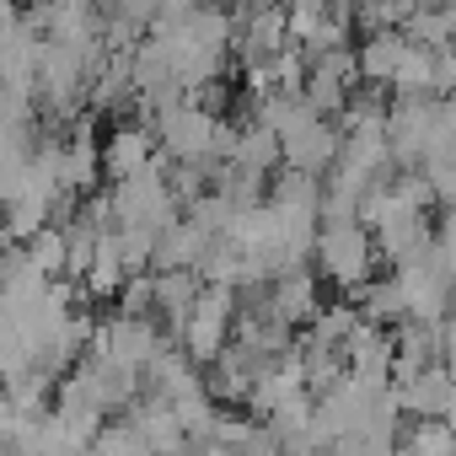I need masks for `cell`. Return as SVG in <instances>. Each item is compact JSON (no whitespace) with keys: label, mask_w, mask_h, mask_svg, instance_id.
Listing matches in <instances>:
<instances>
[{"label":"cell","mask_w":456,"mask_h":456,"mask_svg":"<svg viewBox=\"0 0 456 456\" xmlns=\"http://www.w3.org/2000/svg\"><path fill=\"white\" fill-rule=\"evenodd\" d=\"M151 290H156V312L167 317V338H172L177 322H183V312L193 306L199 274L193 269H151Z\"/></svg>","instance_id":"obj_11"},{"label":"cell","mask_w":456,"mask_h":456,"mask_svg":"<svg viewBox=\"0 0 456 456\" xmlns=\"http://www.w3.org/2000/svg\"><path fill=\"white\" fill-rule=\"evenodd\" d=\"M113 237H118V258L124 269H151V248H156V232L151 225H113Z\"/></svg>","instance_id":"obj_20"},{"label":"cell","mask_w":456,"mask_h":456,"mask_svg":"<svg viewBox=\"0 0 456 456\" xmlns=\"http://www.w3.org/2000/svg\"><path fill=\"white\" fill-rule=\"evenodd\" d=\"M215 118H220V113H209V108H199V102L183 97V102H172V108H156L151 134H156V145H161L172 161H199V156H209Z\"/></svg>","instance_id":"obj_2"},{"label":"cell","mask_w":456,"mask_h":456,"mask_svg":"<svg viewBox=\"0 0 456 456\" xmlns=\"http://www.w3.org/2000/svg\"><path fill=\"white\" fill-rule=\"evenodd\" d=\"M333 156H338V129L322 113H312L306 124H296V129L280 134V161L285 167H301V172H317L322 177L333 167Z\"/></svg>","instance_id":"obj_5"},{"label":"cell","mask_w":456,"mask_h":456,"mask_svg":"<svg viewBox=\"0 0 456 456\" xmlns=\"http://www.w3.org/2000/svg\"><path fill=\"white\" fill-rule=\"evenodd\" d=\"M451 86H456V60H451V44H440L435 49V97H451Z\"/></svg>","instance_id":"obj_21"},{"label":"cell","mask_w":456,"mask_h":456,"mask_svg":"<svg viewBox=\"0 0 456 456\" xmlns=\"http://www.w3.org/2000/svg\"><path fill=\"white\" fill-rule=\"evenodd\" d=\"M151 145H156V134H151V124H118L108 140H102V151H97V161H102V172L108 177H124V172H134V167H145V156H151Z\"/></svg>","instance_id":"obj_10"},{"label":"cell","mask_w":456,"mask_h":456,"mask_svg":"<svg viewBox=\"0 0 456 456\" xmlns=\"http://www.w3.org/2000/svg\"><path fill=\"white\" fill-rule=\"evenodd\" d=\"M124 419L140 429V440H145V451H183L188 445V435H183V424H177V413H172V403L167 397H156V392H134L129 403H124Z\"/></svg>","instance_id":"obj_7"},{"label":"cell","mask_w":456,"mask_h":456,"mask_svg":"<svg viewBox=\"0 0 456 456\" xmlns=\"http://www.w3.org/2000/svg\"><path fill=\"white\" fill-rule=\"evenodd\" d=\"M28 248V258L54 280V274H65V232H60V225H38V232L22 242Z\"/></svg>","instance_id":"obj_19"},{"label":"cell","mask_w":456,"mask_h":456,"mask_svg":"<svg viewBox=\"0 0 456 456\" xmlns=\"http://www.w3.org/2000/svg\"><path fill=\"white\" fill-rule=\"evenodd\" d=\"M232 161L237 167H253V172H274L280 167V134L269 129V124H248V129H237V151H232Z\"/></svg>","instance_id":"obj_14"},{"label":"cell","mask_w":456,"mask_h":456,"mask_svg":"<svg viewBox=\"0 0 456 456\" xmlns=\"http://www.w3.org/2000/svg\"><path fill=\"white\" fill-rule=\"evenodd\" d=\"M199 6H225V0H199Z\"/></svg>","instance_id":"obj_23"},{"label":"cell","mask_w":456,"mask_h":456,"mask_svg":"<svg viewBox=\"0 0 456 456\" xmlns=\"http://www.w3.org/2000/svg\"><path fill=\"white\" fill-rule=\"evenodd\" d=\"M451 28H456V12H451V6H413V12L397 22V33L413 38V44H424V49L451 44Z\"/></svg>","instance_id":"obj_13"},{"label":"cell","mask_w":456,"mask_h":456,"mask_svg":"<svg viewBox=\"0 0 456 456\" xmlns=\"http://www.w3.org/2000/svg\"><path fill=\"white\" fill-rule=\"evenodd\" d=\"M338 354H344V370H354V376H365V381H387V370H392V328L360 317V322L344 333Z\"/></svg>","instance_id":"obj_6"},{"label":"cell","mask_w":456,"mask_h":456,"mask_svg":"<svg viewBox=\"0 0 456 456\" xmlns=\"http://www.w3.org/2000/svg\"><path fill=\"white\" fill-rule=\"evenodd\" d=\"M209 232H199V225L188 215H172L161 232H156V248H151V269H193L199 248H204Z\"/></svg>","instance_id":"obj_9"},{"label":"cell","mask_w":456,"mask_h":456,"mask_svg":"<svg viewBox=\"0 0 456 456\" xmlns=\"http://www.w3.org/2000/svg\"><path fill=\"white\" fill-rule=\"evenodd\" d=\"M97 172H102V161H97V145L92 140H65V151H60V188H70V193H86V188H97Z\"/></svg>","instance_id":"obj_15"},{"label":"cell","mask_w":456,"mask_h":456,"mask_svg":"<svg viewBox=\"0 0 456 456\" xmlns=\"http://www.w3.org/2000/svg\"><path fill=\"white\" fill-rule=\"evenodd\" d=\"M301 97L312 102V113H338L344 108V97H349V81H338L333 70H322V65H312L306 76H301Z\"/></svg>","instance_id":"obj_17"},{"label":"cell","mask_w":456,"mask_h":456,"mask_svg":"<svg viewBox=\"0 0 456 456\" xmlns=\"http://www.w3.org/2000/svg\"><path fill=\"white\" fill-rule=\"evenodd\" d=\"M183 209H188V220L199 225V232H209V237H215V232H225V225L237 220V204L225 199L220 188H204V193H193Z\"/></svg>","instance_id":"obj_18"},{"label":"cell","mask_w":456,"mask_h":456,"mask_svg":"<svg viewBox=\"0 0 456 456\" xmlns=\"http://www.w3.org/2000/svg\"><path fill=\"white\" fill-rule=\"evenodd\" d=\"M161 344H167V333L156 328V312H151V317L113 312L108 322H97V328H92V349H97V354H108V360H118V365H134V370H140Z\"/></svg>","instance_id":"obj_3"},{"label":"cell","mask_w":456,"mask_h":456,"mask_svg":"<svg viewBox=\"0 0 456 456\" xmlns=\"http://www.w3.org/2000/svg\"><path fill=\"white\" fill-rule=\"evenodd\" d=\"M392 451H413V456H451L456 451V429L451 419H413V429H397Z\"/></svg>","instance_id":"obj_16"},{"label":"cell","mask_w":456,"mask_h":456,"mask_svg":"<svg viewBox=\"0 0 456 456\" xmlns=\"http://www.w3.org/2000/svg\"><path fill=\"white\" fill-rule=\"evenodd\" d=\"M403 44H408V38H403L397 28H376V33H365V44L354 49L360 81H381V86H387V76H392V65H397Z\"/></svg>","instance_id":"obj_12"},{"label":"cell","mask_w":456,"mask_h":456,"mask_svg":"<svg viewBox=\"0 0 456 456\" xmlns=\"http://www.w3.org/2000/svg\"><path fill=\"white\" fill-rule=\"evenodd\" d=\"M312 264H317V274H328L344 296L360 285V280H370V269H376V242H370V232L360 220H333V225H317V237H312Z\"/></svg>","instance_id":"obj_1"},{"label":"cell","mask_w":456,"mask_h":456,"mask_svg":"<svg viewBox=\"0 0 456 456\" xmlns=\"http://www.w3.org/2000/svg\"><path fill=\"white\" fill-rule=\"evenodd\" d=\"M392 397H397V413H413V419H451V413H456V381H451V365H445V360L419 365L413 376L392 381Z\"/></svg>","instance_id":"obj_4"},{"label":"cell","mask_w":456,"mask_h":456,"mask_svg":"<svg viewBox=\"0 0 456 456\" xmlns=\"http://www.w3.org/2000/svg\"><path fill=\"white\" fill-rule=\"evenodd\" d=\"M264 306H269L280 322H290V328L312 322V312L322 306V301H317V274H312L306 264H301V269L274 274V280H269V290H264Z\"/></svg>","instance_id":"obj_8"},{"label":"cell","mask_w":456,"mask_h":456,"mask_svg":"<svg viewBox=\"0 0 456 456\" xmlns=\"http://www.w3.org/2000/svg\"><path fill=\"white\" fill-rule=\"evenodd\" d=\"M6 242H12V237H6V220H0V248H6Z\"/></svg>","instance_id":"obj_22"}]
</instances>
